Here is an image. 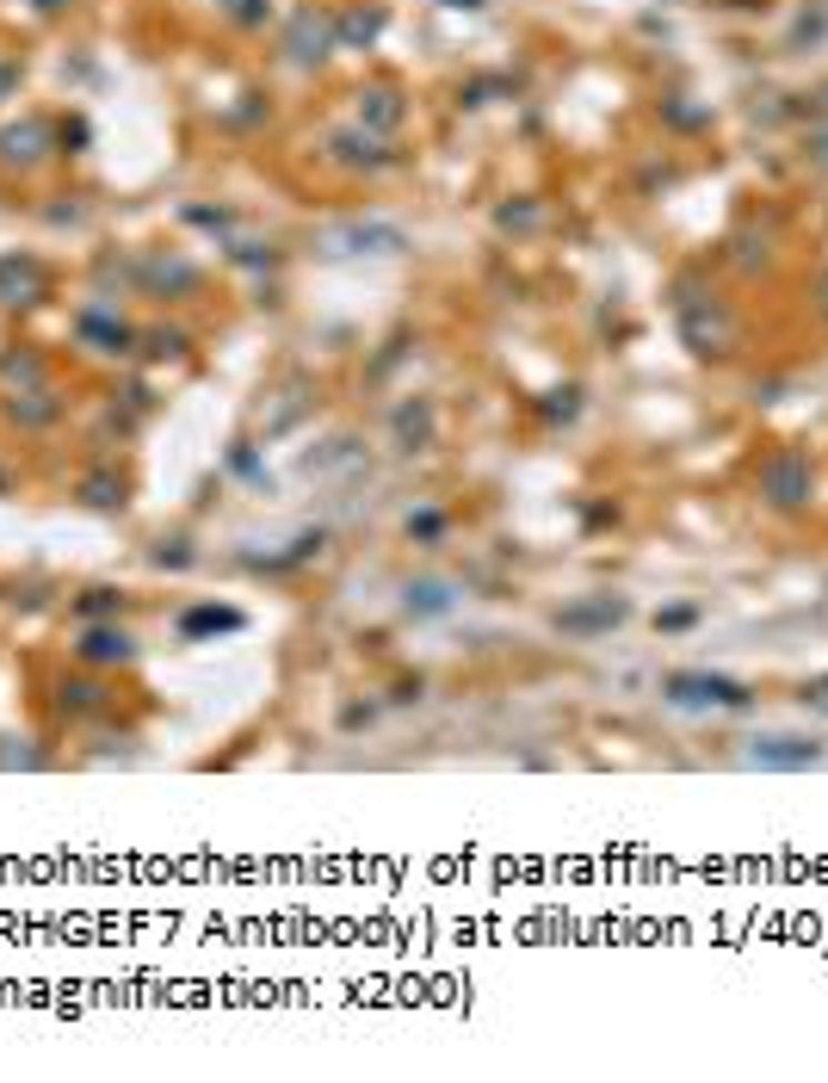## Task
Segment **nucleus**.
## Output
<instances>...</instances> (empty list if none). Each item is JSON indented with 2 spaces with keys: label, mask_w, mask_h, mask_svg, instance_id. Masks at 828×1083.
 <instances>
[{
  "label": "nucleus",
  "mask_w": 828,
  "mask_h": 1083,
  "mask_svg": "<svg viewBox=\"0 0 828 1083\" xmlns=\"http://www.w3.org/2000/svg\"><path fill=\"white\" fill-rule=\"evenodd\" d=\"M662 700L668 706H748V688L729 675H705V669H674V675H662Z\"/></svg>",
  "instance_id": "obj_1"
},
{
  "label": "nucleus",
  "mask_w": 828,
  "mask_h": 1083,
  "mask_svg": "<svg viewBox=\"0 0 828 1083\" xmlns=\"http://www.w3.org/2000/svg\"><path fill=\"white\" fill-rule=\"evenodd\" d=\"M760 495H773L779 508H798L804 495H810V464H804L798 452L767 459V471H760Z\"/></svg>",
  "instance_id": "obj_2"
},
{
  "label": "nucleus",
  "mask_w": 828,
  "mask_h": 1083,
  "mask_svg": "<svg viewBox=\"0 0 828 1083\" xmlns=\"http://www.w3.org/2000/svg\"><path fill=\"white\" fill-rule=\"evenodd\" d=\"M74 334L87 341V353H130V329L118 322V310H105V303L81 310V317H74Z\"/></svg>",
  "instance_id": "obj_3"
},
{
  "label": "nucleus",
  "mask_w": 828,
  "mask_h": 1083,
  "mask_svg": "<svg viewBox=\"0 0 828 1083\" xmlns=\"http://www.w3.org/2000/svg\"><path fill=\"white\" fill-rule=\"evenodd\" d=\"M748 762L755 768H810V762H822V743H810V736H755Z\"/></svg>",
  "instance_id": "obj_4"
},
{
  "label": "nucleus",
  "mask_w": 828,
  "mask_h": 1083,
  "mask_svg": "<svg viewBox=\"0 0 828 1083\" xmlns=\"http://www.w3.org/2000/svg\"><path fill=\"white\" fill-rule=\"evenodd\" d=\"M74 656H81V663H93V669H105V663H130V656H137V638H130V632H118V625H87V632H81V644H74Z\"/></svg>",
  "instance_id": "obj_5"
},
{
  "label": "nucleus",
  "mask_w": 828,
  "mask_h": 1083,
  "mask_svg": "<svg viewBox=\"0 0 828 1083\" xmlns=\"http://www.w3.org/2000/svg\"><path fill=\"white\" fill-rule=\"evenodd\" d=\"M38 298H43L38 260H0V303H38Z\"/></svg>",
  "instance_id": "obj_6"
},
{
  "label": "nucleus",
  "mask_w": 828,
  "mask_h": 1083,
  "mask_svg": "<svg viewBox=\"0 0 828 1083\" xmlns=\"http://www.w3.org/2000/svg\"><path fill=\"white\" fill-rule=\"evenodd\" d=\"M625 620V601H594V606H563L557 632H606V625Z\"/></svg>",
  "instance_id": "obj_7"
},
{
  "label": "nucleus",
  "mask_w": 828,
  "mask_h": 1083,
  "mask_svg": "<svg viewBox=\"0 0 828 1083\" xmlns=\"http://www.w3.org/2000/svg\"><path fill=\"white\" fill-rule=\"evenodd\" d=\"M43 143H50V130L31 118V124H13V130H0V161H19V168H31V161L43 156Z\"/></svg>",
  "instance_id": "obj_8"
},
{
  "label": "nucleus",
  "mask_w": 828,
  "mask_h": 1083,
  "mask_svg": "<svg viewBox=\"0 0 828 1083\" xmlns=\"http://www.w3.org/2000/svg\"><path fill=\"white\" fill-rule=\"evenodd\" d=\"M13 397H19V403L13 409H7V415H13L19 421V428H50V421H57V397H50V384H38V390H13Z\"/></svg>",
  "instance_id": "obj_9"
},
{
  "label": "nucleus",
  "mask_w": 828,
  "mask_h": 1083,
  "mask_svg": "<svg viewBox=\"0 0 828 1083\" xmlns=\"http://www.w3.org/2000/svg\"><path fill=\"white\" fill-rule=\"evenodd\" d=\"M396 440H402V452L427 447V440H433V409L427 403H402L396 409Z\"/></svg>",
  "instance_id": "obj_10"
},
{
  "label": "nucleus",
  "mask_w": 828,
  "mask_h": 1083,
  "mask_svg": "<svg viewBox=\"0 0 828 1083\" xmlns=\"http://www.w3.org/2000/svg\"><path fill=\"white\" fill-rule=\"evenodd\" d=\"M81 502L87 508H124V477H118V471L81 477Z\"/></svg>",
  "instance_id": "obj_11"
},
{
  "label": "nucleus",
  "mask_w": 828,
  "mask_h": 1083,
  "mask_svg": "<svg viewBox=\"0 0 828 1083\" xmlns=\"http://www.w3.org/2000/svg\"><path fill=\"white\" fill-rule=\"evenodd\" d=\"M180 632H186V638H199V632H242V613H235V606H199V613L180 620Z\"/></svg>",
  "instance_id": "obj_12"
},
{
  "label": "nucleus",
  "mask_w": 828,
  "mask_h": 1083,
  "mask_svg": "<svg viewBox=\"0 0 828 1083\" xmlns=\"http://www.w3.org/2000/svg\"><path fill=\"white\" fill-rule=\"evenodd\" d=\"M452 601H457L452 582H408V613H421V620L427 613H452Z\"/></svg>",
  "instance_id": "obj_13"
},
{
  "label": "nucleus",
  "mask_w": 828,
  "mask_h": 1083,
  "mask_svg": "<svg viewBox=\"0 0 828 1083\" xmlns=\"http://www.w3.org/2000/svg\"><path fill=\"white\" fill-rule=\"evenodd\" d=\"M57 700H62V712H93L105 693H100V681H62Z\"/></svg>",
  "instance_id": "obj_14"
},
{
  "label": "nucleus",
  "mask_w": 828,
  "mask_h": 1083,
  "mask_svg": "<svg viewBox=\"0 0 828 1083\" xmlns=\"http://www.w3.org/2000/svg\"><path fill=\"white\" fill-rule=\"evenodd\" d=\"M0 378H7V384H31V390H38L43 384V365L31 360V353H7V360H0Z\"/></svg>",
  "instance_id": "obj_15"
},
{
  "label": "nucleus",
  "mask_w": 828,
  "mask_h": 1083,
  "mask_svg": "<svg viewBox=\"0 0 828 1083\" xmlns=\"http://www.w3.org/2000/svg\"><path fill=\"white\" fill-rule=\"evenodd\" d=\"M365 100H372V106H359V118H372L377 130H390V124H396V118H402L396 93H365Z\"/></svg>",
  "instance_id": "obj_16"
},
{
  "label": "nucleus",
  "mask_w": 828,
  "mask_h": 1083,
  "mask_svg": "<svg viewBox=\"0 0 828 1083\" xmlns=\"http://www.w3.org/2000/svg\"><path fill=\"white\" fill-rule=\"evenodd\" d=\"M445 533V514L440 508H421V514H408V539H421V545H433V539Z\"/></svg>",
  "instance_id": "obj_17"
},
{
  "label": "nucleus",
  "mask_w": 828,
  "mask_h": 1083,
  "mask_svg": "<svg viewBox=\"0 0 828 1083\" xmlns=\"http://www.w3.org/2000/svg\"><path fill=\"white\" fill-rule=\"evenodd\" d=\"M81 613H87V620H100V613H118L112 589H93V594H87V601H81Z\"/></svg>",
  "instance_id": "obj_18"
},
{
  "label": "nucleus",
  "mask_w": 828,
  "mask_h": 1083,
  "mask_svg": "<svg viewBox=\"0 0 828 1083\" xmlns=\"http://www.w3.org/2000/svg\"><path fill=\"white\" fill-rule=\"evenodd\" d=\"M13 87H19V62L0 50V100H13Z\"/></svg>",
  "instance_id": "obj_19"
},
{
  "label": "nucleus",
  "mask_w": 828,
  "mask_h": 1083,
  "mask_svg": "<svg viewBox=\"0 0 828 1083\" xmlns=\"http://www.w3.org/2000/svg\"><path fill=\"white\" fill-rule=\"evenodd\" d=\"M804 700H810V706H822V712H828V675L816 681V688H804Z\"/></svg>",
  "instance_id": "obj_20"
},
{
  "label": "nucleus",
  "mask_w": 828,
  "mask_h": 1083,
  "mask_svg": "<svg viewBox=\"0 0 828 1083\" xmlns=\"http://www.w3.org/2000/svg\"><path fill=\"white\" fill-rule=\"evenodd\" d=\"M38 7H43V13H57V7H62V0H38Z\"/></svg>",
  "instance_id": "obj_21"
}]
</instances>
